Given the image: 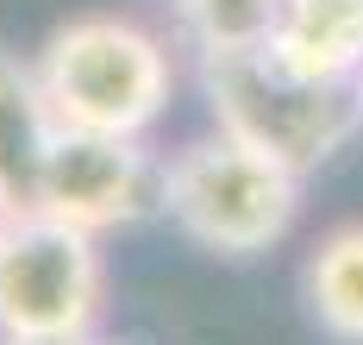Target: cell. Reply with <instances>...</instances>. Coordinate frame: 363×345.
<instances>
[{
    "label": "cell",
    "mask_w": 363,
    "mask_h": 345,
    "mask_svg": "<svg viewBox=\"0 0 363 345\" xmlns=\"http://www.w3.org/2000/svg\"><path fill=\"white\" fill-rule=\"evenodd\" d=\"M357 82H363V76H357Z\"/></svg>",
    "instance_id": "7c38bea8"
},
{
    "label": "cell",
    "mask_w": 363,
    "mask_h": 345,
    "mask_svg": "<svg viewBox=\"0 0 363 345\" xmlns=\"http://www.w3.org/2000/svg\"><path fill=\"white\" fill-rule=\"evenodd\" d=\"M301 182L289 163L257 151L232 132H207L176 157H163V214L176 220L201 251L219 258H257L269 251L301 214Z\"/></svg>",
    "instance_id": "3957f363"
},
{
    "label": "cell",
    "mask_w": 363,
    "mask_h": 345,
    "mask_svg": "<svg viewBox=\"0 0 363 345\" xmlns=\"http://www.w3.org/2000/svg\"><path fill=\"white\" fill-rule=\"evenodd\" d=\"M301 295L313 327L332 345H363V220L351 226H332L313 258L301 270Z\"/></svg>",
    "instance_id": "ba28073f"
},
{
    "label": "cell",
    "mask_w": 363,
    "mask_h": 345,
    "mask_svg": "<svg viewBox=\"0 0 363 345\" xmlns=\"http://www.w3.org/2000/svg\"><path fill=\"white\" fill-rule=\"evenodd\" d=\"M0 345H101V339L88 327V333H32V339H0Z\"/></svg>",
    "instance_id": "30bf717a"
},
{
    "label": "cell",
    "mask_w": 363,
    "mask_h": 345,
    "mask_svg": "<svg viewBox=\"0 0 363 345\" xmlns=\"http://www.w3.org/2000/svg\"><path fill=\"white\" fill-rule=\"evenodd\" d=\"M269 50L301 76L357 82L363 76V0H289Z\"/></svg>",
    "instance_id": "8992f818"
},
{
    "label": "cell",
    "mask_w": 363,
    "mask_h": 345,
    "mask_svg": "<svg viewBox=\"0 0 363 345\" xmlns=\"http://www.w3.org/2000/svg\"><path fill=\"white\" fill-rule=\"evenodd\" d=\"M107 302V258L94 232L44 207H13L0 220V339L88 333Z\"/></svg>",
    "instance_id": "277c9868"
},
{
    "label": "cell",
    "mask_w": 363,
    "mask_h": 345,
    "mask_svg": "<svg viewBox=\"0 0 363 345\" xmlns=\"http://www.w3.org/2000/svg\"><path fill=\"white\" fill-rule=\"evenodd\" d=\"M32 76L57 126L113 138H150L176 94L169 44L125 13H75L44 38Z\"/></svg>",
    "instance_id": "6da1fadb"
},
{
    "label": "cell",
    "mask_w": 363,
    "mask_h": 345,
    "mask_svg": "<svg viewBox=\"0 0 363 345\" xmlns=\"http://www.w3.org/2000/svg\"><path fill=\"white\" fill-rule=\"evenodd\" d=\"M289 0H176L182 38L194 57H232V50H263L276 38Z\"/></svg>",
    "instance_id": "9c48e42d"
},
{
    "label": "cell",
    "mask_w": 363,
    "mask_h": 345,
    "mask_svg": "<svg viewBox=\"0 0 363 345\" xmlns=\"http://www.w3.org/2000/svg\"><path fill=\"white\" fill-rule=\"evenodd\" d=\"M201 94L213 107L219 132L269 151L294 176H313L363 132V82L301 76L269 44L232 50V57H201Z\"/></svg>",
    "instance_id": "7a4b0ae2"
},
{
    "label": "cell",
    "mask_w": 363,
    "mask_h": 345,
    "mask_svg": "<svg viewBox=\"0 0 363 345\" xmlns=\"http://www.w3.org/2000/svg\"><path fill=\"white\" fill-rule=\"evenodd\" d=\"M50 138H57V119L38 76L0 50V201L6 207H32Z\"/></svg>",
    "instance_id": "52a82bcc"
},
{
    "label": "cell",
    "mask_w": 363,
    "mask_h": 345,
    "mask_svg": "<svg viewBox=\"0 0 363 345\" xmlns=\"http://www.w3.org/2000/svg\"><path fill=\"white\" fill-rule=\"evenodd\" d=\"M6 214H13V207H6V201H0V220H6Z\"/></svg>",
    "instance_id": "8fae6325"
},
{
    "label": "cell",
    "mask_w": 363,
    "mask_h": 345,
    "mask_svg": "<svg viewBox=\"0 0 363 345\" xmlns=\"http://www.w3.org/2000/svg\"><path fill=\"white\" fill-rule=\"evenodd\" d=\"M32 207L107 239L119 226H138L150 214H163V157L145 138L57 126V138L44 151V170H38Z\"/></svg>",
    "instance_id": "5b68a950"
}]
</instances>
